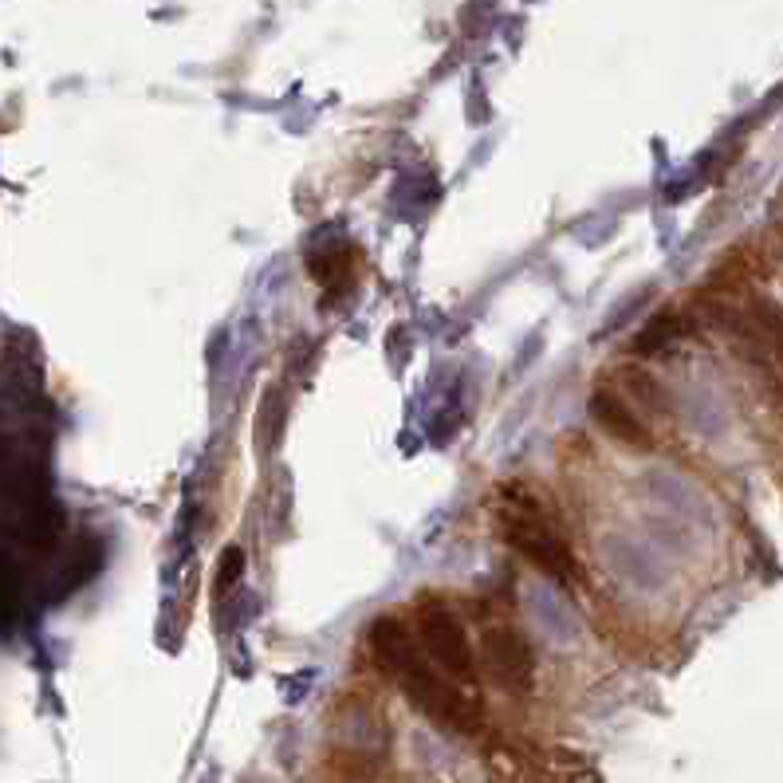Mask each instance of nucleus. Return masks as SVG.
Here are the masks:
<instances>
[{
    "label": "nucleus",
    "instance_id": "obj_5",
    "mask_svg": "<svg viewBox=\"0 0 783 783\" xmlns=\"http://www.w3.org/2000/svg\"><path fill=\"white\" fill-rule=\"evenodd\" d=\"M591 418H595V425L603 433H607L615 445H622V449H630V453H650L654 449V437H650V430H646V421L638 418L634 413V406H630L622 394H615V390H595L591 394Z\"/></svg>",
    "mask_w": 783,
    "mask_h": 783
},
{
    "label": "nucleus",
    "instance_id": "obj_9",
    "mask_svg": "<svg viewBox=\"0 0 783 783\" xmlns=\"http://www.w3.org/2000/svg\"><path fill=\"white\" fill-rule=\"evenodd\" d=\"M241 575H245V551L225 548V556H221V571H217V595H225V591L233 587Z\"/></svg>",
    "mask_w": 783,
    "mask_h": 783
},
{
    "label": "nucleus",
    "instance_id": "obj_8",
    "mask_svg": "<svg viewBox=\"0 0 783 783\" xmlns=\"http://www.w3.org/2000/svg\"><path fill=\"white\" fill-rule=\"evenodd\" d=\"M307 272H315L319 284H339L343 276H351V248H315V253H307Z\"/></svg>",
    "mask_w": 783,
    "mask_h": 783
},
{
    "label": "nucleus",
    "instance_id": "obj_3",
    "mask_svg": "<svg viewBox=\"0 0 783 783\" xmlns=\"http://www.w3.org/2000/svg\"><path fill=\"white\" fill-rule=\"evenodd\" d=\"M413 630H418V642L421 650L430 654L433 666L449 677L453 686H460L469 697H477L480 689L477 654H472L469 630H465L457 610L449 607V598L425 591V595L418 598V607H413Z\"/></svg>",
    "mask_w": 783,
    "mask_h": 783
},
{
    "label": "nucleus",
    "instance_id": "obj_6",
    "mask_svg": "<svg viewBox=\"0 0 783 783\" xmlns=\"http://www.w3.org/2000/svg\"><path fill=\"white\" fill-rule=\"evenodd\" d=\"M686 315L674 312V307H666V312H657L654 319H650L642 331L634 335V354H657L666 351V347H674L681 335H686Z\"/></svg>",
    "mask_w": 783,
    "mask_h": 783
},
{
    "label": "nucleus",
    "instance_id": "obj_10",
    "mask_svg": "<svg viewBox=\"0 0 783 783\" xmlns=\"http://www.w3.org/2000/svg\"><path fill=\"white\" fill-rule=\"evenodd\" d=\"M627 383L634 386V394H642V398H646V401H654V410H662V413L669 410L666 390H662V386H657V383H650V378H646V374H642V371H630V374H627Z\"/></svg>",
    "mask_w": 783,
    "mask_h": 783
},
{
    "label": "nucleus",
    "instance_id": "obj_1",
    "mask_svg": "<svg viewBox=\"0 0 783 783\" xmlns=\"http://www.w3.org/2000/svg\"><path fill=\"white\" fill-rule=\"evenodd\" d=\"M366 650H371L374 666L383 669L386 677H394L401 697L418 713L430 716L433 725L449 728V733H477L480 728V701L460 686H453L449 677L433 666L430 654L418 642V630L406 627V618H374L366 627Z\"/></svg>",
    "mask_w": 783,
    "mask_h": 783
},
{
    "label": "nucleus",
    "instance_id": "obj_4",
    "mask_svg": "<svg viewBox=\"0 0 783 783\" xmlns=\"http://www.w3.org/2000/svg\"><path fill=\"white\" fill-rule=\"evenodd\" d=\"M480 657H484V669L496 681L504 693L512 697H528L536 689V650L516 627L509 622H496V627L484 630L480 638Z\"/></svg>",
    "mask_w": 783,
    "mask_h": 783
},
{
    "label": "nucleus",
    "instance_id": "obj_2",
    "mask_svg": "<svg viewBox=\"0 0 783 783\" xmlns=\"http://www.w3.org/2000/svg\"><path fill=\"white\" fill-rule=\"evenodd\" d=\"M496 536L516 551L524 563L548 575L559 587H579L583 568H579V556L571 551V544L559 536L556 519L548 516V509L539 504V496H531L528 489L509 484L500 492V509H496Z\"/></svg>",
    "mask_w": 783,
    "mask_h": 783
},
{
    "label": "nucleus",
    "instance_id": "obj_7",
    "mask_svg": "<svg viewBox=\"0 0 783 783\" xmlns=\"http://www.w3.org/2000/svg\"><path fill=\"white\" fill-rule=\"evenodd\" d=\"M748 319H752L756 331H760V339L772 347L775 359L783 363V304H775V300H764V295H760V300L748 307Z\"/></svg>",
    "mask_w": 783,
    "mask_h": 783
}]
</instances>
